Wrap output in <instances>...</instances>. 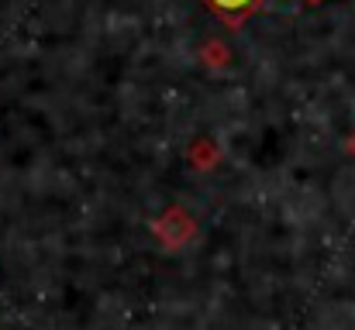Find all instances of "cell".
Masks as SVG:
<instances>
[{
  "label": "cell",
  "instance_id": "6da1fadb",
  "mask_svg": "<svg viewBox=\"0 0 355 330\" xmlns=\"http://www.w3.org/2000/svg\"><path fill=\"white\" fill-rule=\"evenodd\" d=\"M197 220L193 214L187 210V207H166L159 217L152 220V234H155V241L166 248V251H180V248H187L193 237H197Z\"/></svg>",
  "mask_w": 355,
  "mask_h": 330
},
{
  "label": "cell",
  "instance_id": "7a4b0ae2",
  "mask_svg": "<svg viewBox=\"0 0 355 330\" xmlns=\"http://www.w3.org/2000/svg\"><path fill=\"white\" fill-rule=\"evenodd\" d=\"M207 10H214L225 24H232V28H241L266 0H200Z\"/></svg>",
  "mask_w": 355,
  "mask_h": 330
},
{
  "label": "cell",
  "instance_id": "5b68a950",
  "mask_svg": "<svg viewBox=\"0 0 355 330\" xmlns=\"http://www.w3.org/2000/svg\"><path fill=\"white\" fill-rule=\"evenodd\" d=\"M345 152H349V155H352V158H355V134H352V138H349V141H345Z\"/></svg>",
  "mask_w": 355,
  "mask_h": 330
},
{
  "label": "cell",
  "instance_id": "277c9868",
  "mask_svg": "<svg viewBox=\"0 0 355 330\" xmlns=\"http://www.w3.org/2000/svg\"><path fill=\"white\" fill-rule=\"evenodd\" d=\"M200 62H204L207 69H232L235 55H232V48H228L221 38H211V42L200 45Z\"/></svg>",
  "mask_w": 355,
  "mask_h": 330
},
{
  "label": "cell",
  "instance_id": "8992f818",
  "mask_svg": "<svg viewBox=\"0 0 355 330\" xmlns=\"http://www.w3.org/2000/svg\"><path fill=\"white\" fill-rule=\"evenodd\" d=\"M307 3H314V0H307Z\"/></svg>",
  "mask_w": 355,
  "mask_h": 330
},
{
  "label": "cell",
  "instance_id": "3957f363",
  "mask_svg": "<svg viewBox=\"0 0 355 330\" xmlns=\"http://www.w3.org/2000/svg\"><path fill=\"white\" fill-rule=\"evenodd\" d=\"M187 162H190L197 172H211V169H218V162H221V148H218V141H211V138H193V141L187 145Z\"/></svg>",
  "mask_w": 355,
  "mask_h": 330
}]
</instances>
